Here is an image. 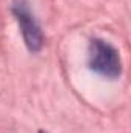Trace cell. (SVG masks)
<instances>
[{
    "instance_id": "6da1fadb",
    "label": "cell",
    "mask_w": 131,
    "mask_h": 133,
    "mask_svg": "<svg viewBox=\"0 0 131 133\" xmlns=\"http://www.w3.org/2000/svg\"><path fill=\"white\" fill-rule=\"evenodd\" d=\"M88 66L91 71L106 79H117L122 74L119 51L102 39H91L88 45Z\"/></svg>"
},
{
    "instance_id": "7a4b0ae2",
    "label": "cell",
    "mask_w": 131,
    "mask_h": 133,
    "mask_svg": "<svg viewBox=\"0 0 131 133\" xmlns=\"http://www.w3.org/2000/svg\"><path fill=\"white\" fill-rule=\"evenodd\" d=\"M11 12L20 26L26 48L31 53H39L43 46V33H42L39 22L34 17L28 2L26 0H16L11 5Z\"/></svg>"
},
{
    "instance_id": "3957f363",
    "label": "cell",
    "mask_w": 131,
    "mask_h": 133,
    "mask_svg": "<svg viewBox=\"0 0 131 133\" xmlns=\"http://www.w3.org/2000/svg\"><path fill=\"white\" fill-rule=\"evenodd\" d=\"M39 133H46V132H43V130H40V132H39Z\"/></svg>"
}]
</instances>
